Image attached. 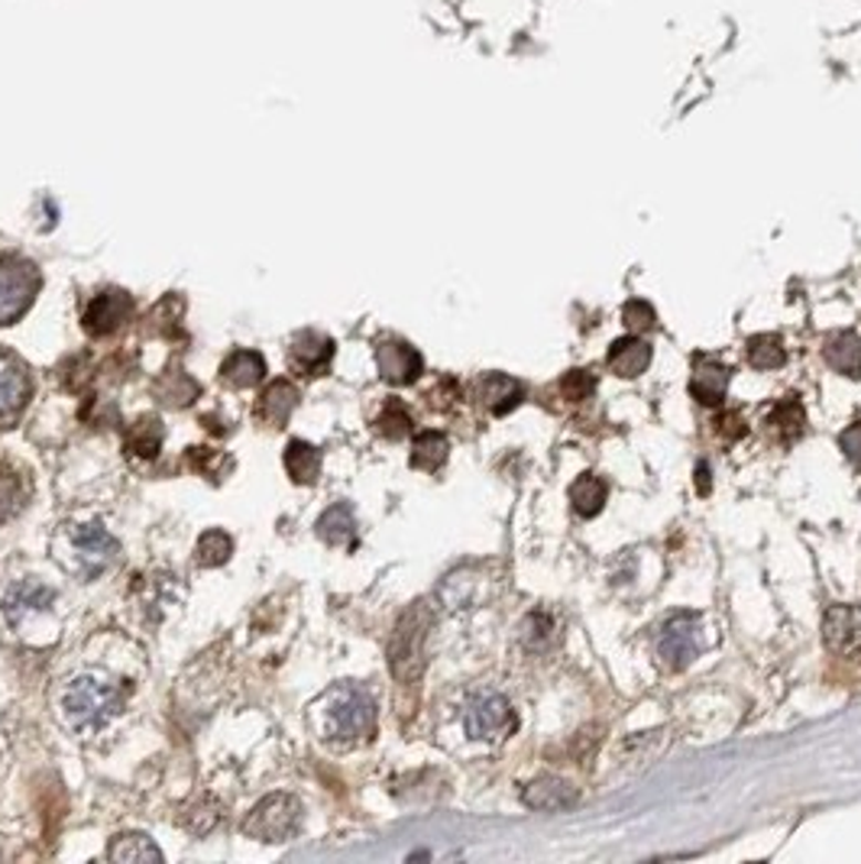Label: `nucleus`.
Segmentation results:
<instances>
[{
    "label": "nucleus",
    "mask_w": 861,
    "mask_h": 864,
    "mask_svg": "<svg viewBox=\"0 0 861 864\" xmlns=\"http://www.w3.org/2000/svg\"><path fill=\"white\" fill-rule=\"evenodd\" d=\"M127 696H130V686H124V681H114L97 671H85L59 686L55 709L69 731L91 738V735H101L124 713Z\"/></svg>",
    "instance_id": "f257e3e1"
},
{
    "label": "nucleus",
    "mask_w": 861,
    "mask_h": 864,
    "mask_svg": "<svg viewBox=\"0 0 861 864\" xmlns=\"http://www.w3.org/2000/svg\"><path fill=\"white\" fill-rule=\"evenodd\" d=\"M312 726L324 741L357 745L376 731V699L360 683H337L312 706Z\"/></svg>",
    "instance_id": "f03ea898"
},
{
    "label": "nucleus",
    "mask_w": 861,
    "mask_h": 864,
    "mask_svg": "<svg viewBox=\"0 0 861 864\" xmlns=\"http://www.w3.org/2000/svg\"><path fill=\"white\" fill-rule=\"evenodd\" d=\"M52 550L72 577L97 580L117 563L120 541L104 525H62V531L52 538Z\"/></svg>",
    "instance_id": "7ed1b4c3"
},
{
    "label": "nucleus",
    "mask_w": 861,
    "mask_h": 864,
    "mask_svg": "<svg viewBox=\"0 0 861 864\" xmlns=\"http://www.w3.org/2000/svg\"><path fill=\"white\" fill-rule=\"evenodd\" d=\"M40 285L43 275L33 260L17 253H0V327L17 324L33 308Z\"/></svg>",
    "instance_id": "20e7f679"
},
{
    "label": "nucleus",
    "mask_w": 861,
    "mask_h": 864,
    "mask_svg": "<svg viewBox=\"0 0 861 864\" xmlns=\"http://www.w3.org/2000/svg\"><path fill=\"white\" fill-rule=\"evenodd\" d=\"M55 602H59V592L49 590L36 577H27V580H17L10 590L3 592L0 612L17 635L30 638V632H36L45 619H52Z\"/></svg>",
    "instance_id": "39448f33"
},
{
    "label": "nucleus",
    "mask_w": 861,
    "mask_h": 864,
    "mask_svg": "<svg viewBox=\"0 0 861 864\" xmlns=\"http://www.w3.org/2000/svg\"><path fill=\"white\" fill-rule=\"evenodd\" d=\"M703 647H706V625L696 612L671 615L654 635L658 661L668 671H686L703 654Z\"/></svg>",
    "instance_id": "423d86ee"
},
{
    "label": "nucleus",
    "mask_w": 861,
    "mask_h": 864,
    "mask_svg": "<svg viewBox=\"0 0 861 864\" xmlns=\"http://www.w3.org/2000/svg\"><path fill=\"white\" fill-rule=\"evenodd\" d=\"M302 829V803L288 793H272L243 819V832L260 842H288Z\"/></svg>",
    "instance_id": "0eeeda50"
},
{
    "label": "nucleus",
    "mask_w": 861,
    "mask_h": 864,
    "mask_svg": "<svg viewBox=\"0 0 861 864\" xmlns=\"http://www.w3.org/2000/svg\"><path fill=\"white\" fill-rule=\"evenodd\" d=\"M463 728L476 741H498V738H505L515 728V709H512V703L502 693L483 689V693L466 699V706H463Z\"/></svg>",
    "instance_id": "6e6552de"
},
{
    "label": "nucleus",
    "mask_w": 861,
    "mask_h": 864,
    "mask_svg": "<svg viewBox=\"0 0 861 864\" xmlns=\"http://www.w3.org/2000/svg\"><path fill=\"white\" fill-rule=\"evenodd\" d=\"M431 625V612L424 602H414L402 615L399 629H396V638H392V671L402 677V681H411L418 677L421 671V644H424V632Z\"/></svg>",
    "instance_id": "1a4fd4ad"
},
{
    "label": "nucleus",
    "mask_w": 861,
    "mask_h": 864,
    "mask_svg": "<svg viewBox=\"0 0 861 864\" xmlns=\"http://www.w3.org/2000/svg\"><path fill=\"white\" fill-rule=\"evenodd\" d=\"M30 399H33V376L27 363L17 354L0 350V428H13L30 405Z\"/></svg>",
    "instance_id": "9d476101"
},
{
    "label": "nucleus",
    "mask_w": 861,
    "mask_h": 864,
    "mask_svg": "<svg viewBox=\"0 0 861 864\" xmlns=\"http://www.w3.org/2000/svg\"><path fill=\"white\" fill-rule=\"evenodd\" d=\"M130 315H134V298L124 288H104L91 298L82 320L91 337H111L130 320Z\"/></svg>",
    "instance_id": "9b49d317"
},
{
    "label": "nucleus",
    "mask_w": 861,
    "mask_h": 864,
    "mask_svg": "<svg viewBox=\"0 0 861 864\" xmlns=\"http://www.w3.org/2000/svg\"><path fill=\"white\" fill-rule=\"evenodd\" d=\"M376 366H379V376L392 386H411L424 372L421 354L399 337L376 344Z\"/></svg>",
    "instance_id": "f8f14e48"
},
{
    "label": "nucleus",
    "mask_w": 861,
    "mask_h": 864,
    "mask_svg": "<svg viewBox=\"0 0 861 864\" xmlns=\"http://www.w3.org/2000/svg\"><path fill=\"white\" fill-rule=\"evenodd\" d=\"M334 360V340L317 330H298L288 344V366L298 376H324Z\"/></svg>",
    "instance_id": "ddd939ff"
},
{
    "label": "nucleus",
    "mask_w": 861,
    "mask_h": 864,
    "mask_svg": "<svg viewBox=\"0 0 861 864\" xmlns=\"http://www.w3.org/2000/svg\"><path fill=\"white\" fill-rule=\"evenodd\" d=\"M822 641L832 654L861 651V605H832L822 619Z\"/></svg>",
    "instance_id": "4468645a"
},
{
    "label": "nucleus",
    "mask_w": 861,
    "mask_h": 864,
    "mask_svg": "<svg viewBox=\"0 0 861 864\" xmlns=\"http://www.w3.org/2000/svg\"><path fill=\"white\" fill-rule=\"evenodd\" d=\"M728 379H732V369L720 360H706V357H696L693 360V379H690V392L696 402L710 405V409H720L728 392Z\"/></svg>",
    "instance_id": "2eb2a0df"
},
{
    "label": "nucleus",
    "mask_w": 861,
    "mask_h": 864,
    "mask_svg": "<svg viewBox=\"0 0 861 864\" xmlns=\"http://www.w3.org/2000/svg\"><path fill=\"white\" fill-rule=\"evenodd\" d=\"M476 396H480V402L493 411V414H508V411L522 405L525 386H522L518 379L505 376V372H486V376L476 382Z\"/></svg>",
    "instance_id": "dca6fc26"
},
{
    "label": "nucleus",
    "mask_w": 861,
    "mask_h": 864,
    "mask_svg": "<svg viewBox=\"0 0 861 864\" xmlns=\"http://www.w3.org/2000/svg\"><path fill=\"white\" fill-rule=\"evenodd\" d=\"M295 405H298V389H295L288 379H272L270 386L263 389V396H260L253 414H256L263 424H270V428H282V424L292 418Z\"/></svg>",
    "instance_id": "f3484780"
},
{
    "label": "nucleus",
    "mask_w": 861,
    "mask_h": 864,
    "mask_svg": "<svg viewBox=\"0 0 861 864\" xmlns=\"http://www.w3.org/2000/svg\"><path fill=\"white\" fill-rule=\"evenodd\" d=\"M525 807L532 810H542V813H560V810H570L577 803V790L567 783V780H557V777H542L535 783L525 787L522 793Z\"/></svg>",
    "instance_id": "a211bd4d"
},
{
    "label": "nucleus",
    "mask_w": 861,
    "mask_h": 864,
    "mask_svg": "<svg viewBox=\"0 0 861 864\" xmlns=\"http://www.w3.org/2000/svg\"><path fill=\"white\" fill-rule=\"evenodd\" d=\"M266 379V360L256 350H233L221 366V382L230 389H253Z\"/></svg>",
    "instance_id": "6ab92c4d"
},
{
    "label": "nucleus",
    "mask_w": 861,
    "mask_h": 864,
    "mask_svg": "<svg viewBox=\"0 0 861 864\" xmlns=\"http://www.w3.org/2000/svg\"><path fill=\"white\" fill-rule=\"evenodd\" d=\"M822 357L826 363L832 366L836 372L849 376V379H859L861 376V337L855 330H839V334H829L826 337V347H822Z\"/></svg>",
    "instance_id": "aec40b11"
},
{
    "label": "nucleus",
    "mask_w": 861,
    "mask_h": 864,
    "mask_svg": "<svg viewBox=\"0 0 861 864\" xmlns=\"http://www.w3.org/2000/svg\"><path fill=\"white\" fill-rule=\"evenodd\" d=\"M317 535L321 541L330 547H354L357 545V518L354 508L347 502L330 505L321 518H317Z\"/></svg>",
    "instance_id": "412c9836"
},
{
    "label": "nucleus",
    "mask_w": 861,
    "mask_h": 864,
    "mask_svg": "<svg viewBox=\"0 0 861 864\" xmlns=\"http://www.w3.org/2000/svg\"><path fill=\"white\" fill-rule=\"evenodd\" d=\"M651 366V344L641 337H622L609 350V369L622 379H634Z\"/></svg>",
    "instance_id": "4be33fe9"
},
{
    "label": "nucleus",
    "mask_w": 861,
    "mask_h": 864,
    "mask_svg": "<svg viewBox=\"0 0 861 864\" xmlns=\"http://www.w3.org/2000/svg\"><path fill=\"white\" fill-rule=\"evenodd\" d=\"M27 502H30V480L20 470L0 463V525L13 521L27 508Z\"/></svg>",
    "instance_id": "5701e85b"
},
{
    "label": "nucleus",
    "mask_w": 861,
    "mask_h": 864,
    "mask_svg": "<svg viewBox=\"0 0 861 864\" xmlns=\"http://www.w3.org/2000/svg\"><path fill=\"white\" fill-rule=\"evenodd\" d=\"M451 454V444L441 431H421L411 444V466L424 473H438Z\"/></svg>",
    "instance_id": "b1692460"
},
{
    "label": "nucleus",
    "mask_w": 861,
    "mask_h": 864,
    "mask_svg": "<svg viewBox=\"0 0 861 864\" xmlns=\"http://www.w3.org/2000/svg\"><path fill=\"white\" fill-rule=\"evenodd\" d=\"M285 470H288L292 483L312 486V483H317V473H321V451L305 444V441H292L285 447Z\"/></svg>",
    "instance_id": "393cba45"
},
{
    "label": "nucleus",
    "mask_w": 861,
    "mask_h": 864,
    "mask_svg": "<svg viewBox=\"0 0 861 864\" xmlns=\"http://www.w3.org/2000/svg\"><path fill=\"white\" fill-rule=\"evenodd\" d=\"M107 858L111 862H162V852L153 845V839L139 835V832H124L111 842Z\"/></svg>",
    "instance_id": "a878e982"
},
{
    "label": "nucleus",
    "mask_w": 861,
    "mask_h": 864,
    "mask_svg": "<svg viewBox=\"0 0 861 864\" xmlns=\"http://www.w3.org/2000/svg\"><path fill=\"white\" fill-rule=\"evenodd\" d=\"M162 441H166V428H162V421L159 418H139L136 424H130V431H127V451L136 456H156L159 454V447H162Z\"/></svg>",
    "instance_id": "bb28decb"
},
{
    "label": "nucleus",
    "mask_w": 861,
    "mask_h": 864,
    "mask_svg": "<svg viewBox=\"0 0 861 864\" xmlns=\"http://www.w3.org/2000/svg\"><path fill=\"white\" fill-rule=\"evenodd\" d=\"M606 496H609V489H606V483L596 473H584L570 486V502H574L577 515H584V518H596L602 512V505H606Z\"/></svg>",
    "instance_id": "cd10ccee"
},
{
    "label": "nucleus",
    "mask_w": 861,
    "mask_h": 864,
    "mask_svg": "<svg viewBox=\"0 0 861 864\" xmlns=\"http://www.w3.org/2000/svg\"><path fill=\"white\" fill-rule=\"evenodd\" d=\"M768 424H774V431L780 434L784 444H790V441H797V438L804 434V428H807V411H804V405H800L797 399H784V402L768 414Z\"/></svg>",
    "instance_id": "c85d7f7f"
},
{
    "label": "nucleus",
    "mask_w": 861,
    "mask_h": 864,
    "mask_svg": "<svg viewBox=\"0 0 861 864\" xmlns=\"http://www.w3.org/2000/svg\"><path fill=\"white\" fill-rule=\"evenodd\" d=\"M787 360V350H784V340L777 334H758L748 340V363L755 369H777Z\"/></svg>",
    "instance_id": "c756f323"
},
{
    "label": "nucleus",
    "mask_w": 861,
    "mask_h": 864,
    "mask_svg": "<svg viewBox=\"0 0 861 864\" xmlns=\"http://www.w3.org/2000/svg\"><path fill=\"white\" fill-rule=\"evenodd\" d=\"M230 554H233V541H230L227 531L211 528V531L201 535V541H198V563L201 567H221L230 560Z\"/></svg>",
    "instance_id": "7c9ffc66"
},
{
    "label": "nucleus",
    "mask_w": 861,
    "mask_h": 864,
    "mask_svg": "<svg viewBox=\"0 0 861 864\" xmlns=\"http://www.w3.org/2000/svg\"><path fill=\"white\" fill-rule=\"evenodd\" d=\"M376 431L386 434L389 441H402L406 434H411V414H408V409L399 399H392V402L382 409V414L376 418Z\"/></svg>",
    "instance_id": "2f4dec72"
},
{
    "label": "nucleus",
    "mask_w": 861,
    "mask_h": 864,
    "mask_svg": "<svg viewBox=\"0 0 861 864\" xmlns=\"http://www.w3.org/2000/svg\"><path fill=\"white\" fill-rule=\"evenodd\" d=\"M560 392H564L570 402H584V399H589V396L596 392V379L589 376L587 369H574V372H567V376H564V382H560Z\"/></svg>",
    "instance_id": "473e14b6"
},
{
    "label": "nucleus",
    "mask_w": 861,
    "mask_h": 864,
    "mask_svg": "<svg viewBox=\"0 0 861 864\" xmlns=\"http://www.w3.org/2000/svg\"><path fill=\"white\" fill-rule=\"evenodd\" d=\"M622 318H626V327H629V330H634V334H641V330H651V327L658 324L654 308H651L648 302H641V298H634V302H629V305L622 308Z\"/></svg>",
    "instance_id": "72a5a7b5"
},
{
    "label": "nucleus",
    "mask_w": 861,
    "mask_h": 864,
    "mask_svg": "<svg viewBox=\"0 0 861 864\" xmlns=\"http://www.w3.org/2000/svg\"><path fill=\"white\" fill-rule=\"evenodd\" d=\"M550 629H554V622L544 615V612H532L525 622H522V641L528 644V647H542L550 641Z\"/></svg>",
    "instance_id": "f704fd0d"
},
{
    "label": "nucleus",
    "mask_w": 861,
    "mask_h": 864,
    "mask_svg": "<svg viewBox=\"0 0 861 864\" xmlns=\"http://www.w3.org/2000/svg\"><path fill=\"white\" fill-rule=\"evenodd\" d=\"M839 451L849 456L855 466H861V421L849 424V428L839 434Z\"/></svg>",
    "instance_id": "c9c22d12"
},
{
    "label": "nucleus",
    "mask_w": 861,
    "mask_h": 864,
    "mask_svg": "<svg viewBox=\"0 0 861 864\" xmlns=\"http://www.w3.org/2000/svg\"><path fill=\"white\" fill-rule=\"evenodd\" d=\"M720 431H723L725 438H742V434H745V424H742L738 414H723V418H720Z\"/></svg>",
    "instance_id": "e433bc0d"
},
{
    "label": "nucleus",
    "mask_w": 861,
    "mask_h": 864,
    "mask_svg": "<svg viewBox=\"0 0 861 864\" xmlns=\"http://www.w3.org/2000/svg\"><path fill=\"white\" fill-rule=\"evenodd\" d=\"M696 476H700V480H696V483H700V496H703V493H710V470H706V466H700V470H696Z\"/></svg>",
    "instance_id": "4c0bfd02"
}]
</instances>
